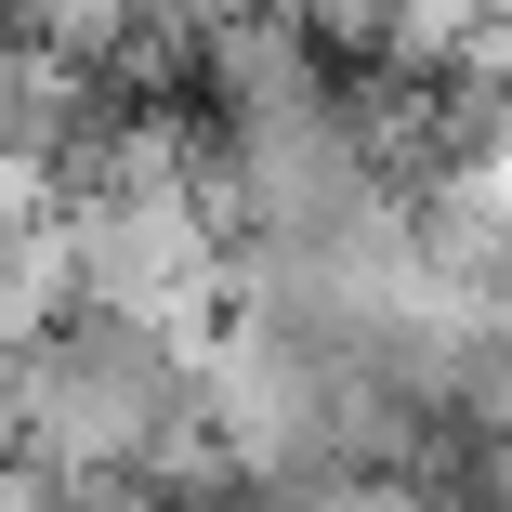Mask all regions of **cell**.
<instances>
[{
    "label": "cell",
    "instance_id": "1",
    "mask_svg": "<svg viewBox=\"0 0 512 512\" xmlns=\"http://www.w3.org/2000/svg\"><path fill=\"white\" fill-rule=\"evenodd\" d=\"M197 421V355L158 316H119V302H53L27 329L14 368V434L27 473H132L158 434Z\"/></svg>",
    "mask_w": 512,
    "mask_h": 512
},
{
    "label": "cell",
    "instance_id": "2",
    "mask_svg": "<svg viewBox=\"0 0 512 512\" xmlns=\"http://www.w3.org/2000/svg\"><path fill=\"white\" fill-rule=\"evenodd\" d=\"M250 14H276V0H132V27H145V40H171V53L224 40V27H250Z\"/></svg>",
    "mask_w": 512,
    "mask_h": 512
}]
</instances>
